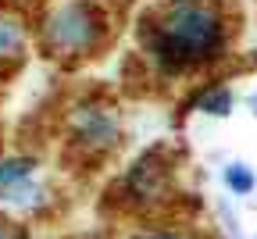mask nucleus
Masks as SVG:
<instances>
[{"label":"nucleus","mask_w":257,"mask_h":239,"mask_svg":"<svg viewBox=\"0 0 257 239\" xmlns=\"http://www.w3.org/2000/svg\"><path fill=\"white\" fill-rule=\"evenodd\" d=\"M221 40V18L207 0H175L157 25V54L175 68L207 57Z\"/></svg>","instance_id":"nucleus-1"},{"label":"nucleus","mask_w":257,"mask_h":239,"mask_svg":"<svg viewBox=\"0 0 257 239\" xmlns=\"http://www.w3.org/2000/svg\"><path fill=\"white\" fill-rule=\"evenodd\" d=\"M50 40L61 50H86L96 40V18L82 4H68L50 18Z\"/></svg>","instance_id":"nucleus-2"},{"label":"nucleus","mask_w":257,"mask_h":239,"mask_svg":"<svg viewBox=\"0 0 257 239\" xmlns=\"http://www.w3.org/2000/svg\"><path fill=\"white\" fill-rule=\"evenodd\" d=\"M79 132L86 136V143H96V147H107L114 140V122L100 111H79Z\"/></svg>","instance_id":"nucleus-3"},{"label":"nucleus","mask_w":257,"mask_h":239,"mask_svg":"<svg viewBox=\"0 0 257 239\" xmlns=\"http://www.w3.org/2000/svg\"><path fill=\"white\" fill-rule=\"evenodd\" d=\"M18 50H22V25L0 15V57H11Z\"/></svg>","instance_id":"nucleus-4"},{"label":"nucleus","mask_w":257,"mask_h":239,"mask_svg":"<svg viewBox=\"0 0 257 239\" xmlns=\"http://www.w3.org/2000/svg\"><path fill=\"white\" fill-rule=\"evenodd\" d=\"M29 161H8V164H0V189L4 193H11L18 182H25L29 179Z\"/></svg>","instance_id":"nucleus-5"},{"label":"nucleus","mask_w":257,"mask_h":239,"mask_svg":"<svg viewBox=\"0 0 257 239\" xmlns=\"http://www.w3.org/2000/svg\"><path fill=\"white\" fill-rule=\"evenodd\" d=\"M200 107H204L207 114H229V111H232V96L225 93V89H214V93H207V96L200 100Z\"/></svg>","instance_id":"nucleus-6"},{"label":"nucleus","mask_w":257,"mask_h":239,"mask_svg":"<svg viewBox=\"0 0 257 239\" xmlns=\"http://www.w3.org/2000/svg\"><path fill=\"white\" fill-rule=\"evenodd\" d=\"M133 189H136V193H143V189H147V193H157V168H154V164H147V161H143V164L136 168V175H133Z\"/></svg>","instance_id":"nucleus-7"},{"label":"nucleus","mask_w":257,"mask_h":239,"mask_svg":"<svg viewBox=\"0 0 257 239\" xmlns=\"http://www.w3.org/2000/svg\"><path fill=\"white\" fill-rule=\"evenodd\" d=\"M225 182H229L236 193H250L253 189V175L246 172V164H232L229 172H225Z\"/></svg>","instance_id":"nucleus-8"},{"label":"nucleus","mask_w":257,"mask_h":239,"mask_svg":"<svg viewBox=\"0 0 257 239\" xmlns=\"http://www.w3.org/2000/svg\"><path fill=\"white\" fill-rule=\"evenodd\" d=\"M250 107H253V114H257V96H253V100H250Z\"/></svg>","instance_id":"nucleus-9"},{"label":"nucleus","mask_w":257,"mask_h":239,"mask_svg":"<svg viewBox=\"0 0 257 239\" xmlns=\"http://www.w3.org/2000/svg\"><path fill=\"white\" fill-rule=\"evenodd\" d=\"M150 239H175V235H150Z\"/></svg>","instance_id":"nucleus-10"},{"label":"nucleus","mask_w":257,"mask_h":239,"mask_svg":"<svg viewBox=\"0 0 257 239\" xmlns=\"http://www.w3.org/2000/svg\"><path fill=\"white\" fill-rule=\"evenodd\" d=\"M0 239H11V235H8V232H0Z\"/></svg>","instance_id":"nucleus-11"}]
</instances>
